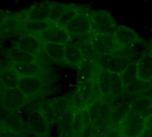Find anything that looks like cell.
Returning <instances> with one entry per match:
<instances>
[{
    "label": "cell",
    "instance_id": "6da1fadb",
    "mask_svg": "<svg viewBox=\"0 0 152 137\" xmlns=\"http://www.w3.org/2000/svg\"><path fill=\"white\" fill-rule=\"evenodd\" d=\"M89 16L91 23V33L115 34L119 25L107 10L89 9Z\"/></svg>",
    "mask_w": 152,
    "mask_h": 137
},
{
    "label": "cell",
    "instance_id": "cb8c5ba5",
    "mask_svg": "<svg viewBox=\"0 0 152 137\" xmlns=\"http://www.w3.org/2000/svg\"><path fill=\"white\" fill-rule=\"evenodd\" d=\"M152 107V96H140L131 105V115L142 116Z\"/></svg>",
    "mask_w": 152,
    "mask_h": 137
},
{
    "label": "cell",
    "instance_id": "7bdbcfd3",
    "mask_svg": "<svg viewBox=\"0 0 152 137\" xmlns=\"http://www.w3.org/2000/svg\"><path fill=\"white\" fill-rule=\"evenodd\" d=\"M2 104V93L0 92V105Z\"/></svg>",
    "mask_w": 152,
    "mask_h": 137
},
{
    "label": "cell",
    "instance_id": "44dd1931",
    "mask_svg": "<svg viewBox=\"0 0 152 137\" xmlns=\"http://www.w3.org/2000/svg\"><path fill=\"white\" fill-rule=\"evenodd\" d=\"M75 107L65 112L56 122L58 134H72L73 133V122L75 116Z\"/></svg>",
    "mask_w": 152,
    "mask_h": 137
},
{
    "label": "cell",
    "instance_id": "8d00e7d4",
    "mask_svg": "<svg viewBox=\"0 0 152 137\" xmlns=\"http://www.w3.org/2000/svg\"><path fill=\"white\" fill-rule=\"evenodd\" d=\"M105 137H125V136L122 129L110 126L105 133Z\"/></svg>",
    "mask_w": 152,
    "mask_h": 137
},
{
    "label": "cell",
    "instance_id": "836d02e7",
    "mask_svg": "<svg viewBox=\"0 0 152 137\" xmlns=\"http://www.w3.org/2000/svg\"><path fill=\"white\" fill-rule=\"evenodd\" d=\"M7 49H5L2 48V46H0V72L4 70L7 67L12 66L13 64L11 60L9 59Z\"/></svg>",
    "mask_w": 152,
    "mask_h": 137
},
{
    "label": "cell",
    "instance_id": "ac0fdd59",
    "mask_svg": "<svg viewBox=\"0 0 152 137\" xmlns=\"http://www.w3.org/2000/svg\"><path fill=\"white\" fill-rule=\"evenodd\" d=\"M85 57L81 48L75 45L68 43L65 45L64 50V63L73 67H80L84 62Z\"/></svg>",
    "mask_w": 152,
    "mask_h": 137
},
{
    "label": "cell",
    "instance_id": "52a82bcc",
    "mask_svg": "<svg viewBox=\"0 0 152 137\" xmlns=\"http://www.w3.org/2000/svg\"><path fill=\"white\" fill-rule=\"evenodd\" d=\"M25 20L19 12H14L13 15L0 26V39L6 40L15 37L16 39L23 35L22 26Z\"/></svg>",
    "mask_w": 152,
    "mask_h": 137
},
{
    "label": "cell",
    "instance_id": "ab89813d",
    "mask_svg": "<svg viewBox=\"0 0 152 137\" xmlns=\"http://www.w3.org/2000/svg\"><path fill=\"white\" fill-rule=\"evenodd\" d=\"M148 128H149L151 131H152V116H149L148 119H147V125H146Z\"/></svg>",
    "mask_w": 152,
    "mask_h": 137
},
{
    "label": "cell",
    "instance_id": "e575fe53",
    "mask_svg": "<svg viewBox=\"0 0 152 137\" xmlns=\"http://www.w3.org/2000/svg\"><path fill=\"white\" fill-rule=\"evenodd\" d=\"M0 137H26V136L16 131L0 125Z\"/></svg>",
    "mask_w": 152,
    "mask_h": 137
},
{
    "label": "cell",
    "instance_id": "d4e9b609",
    "mask_svg": "<svg viewBox=\"0 0 152 137\" xmlns=\"http://www.w3.org/2000/svg\"><path fill=\"white\" fill-rule=\"evenodd\" d=\"M98 84L103 98L108 99L111 91V72L101 68L98 77Z\"/></svg>",
    "mask_w": 152,
    "mask_h": 137
},
{
    "label": "cell",
    "instance_id": "484cf974",
    "mask_svg": "<svg viewBox=\"0 0 152 137\" xmlns=\"http://www.w3.org/2000/svg\"><path fill=\"white\" fill-rule=\"evenodd\" d=\"M49 102L51 103V105L53 107V109L56 113L57 120L65 112H67L69 109H71L72 108L74 107L73 102L65 98H56V99L49 100Z\"/></svg>",
    "mask_w": 152,
    "mask_h": 137
},
{
    "label": "cell",
    "instance_id": "8992f818",
    "mask_svg": "<svg viewBox=\"0 0 152 137\" xmlns=\"http://www.w3.org/2000/svg\"><path fill=\"white\" fill-rule=\"evenodd\" d=\"M29 100L18 88L7 89L2 92V106L10 111L17 112L28 104Z\"/></svg>",
    "mask_w": 152,
    "mask_h": 137
},
{
    "label": "cell",
    "instance_id": "ee69618b",
    "mask_svg": "<svg viewBox=\"0 0 152 137\" xmlns=\"http://www.w3.org/2000/svg\"><path fill=\"white\" fill-rule=\"evenodd\" d=\"M2 41H4V40L0 39V46H2Z\"/></svg>",
    "mask_w": 152,
    "mask_h": 137
},
{
    "label": "cell",
    "instance_id": "2e32d148",
    "mask_svg": "<svg viewBox=\"0 0 152 137\" xmlns=\"http://www.w3.org/2000/svg\"><path fill=\"white\" fill-rule=\"evenodd\" d=\"M136 65L139 80L143 83L152 82V52L140 56Z\"/></svg>",
    "mask_w": 152,
    "mask_h": 137
},
{
    "label": "cell",
    "instance_id": "f35d334b",
    "mask_svg": "<svg viewBox=\"0 0 152 137\" xmlns=\"http://www.w3.org/2000/svg\"><path fill=\"white\" fill-rule=\"evenodd\" d=\"M139 137H152V131L146 126L144 131L141 133V134Z\"/></svg>",
    "mask_w": 152,
    "mask_h": 137
},
{
    "label": "cell",
    "instance_id": "1f68e13d",
    "mask_svg": "<svg viewBox=\"0 0 152 137\" xmlns=\"http://www.w3.org/2000/svg\"><path fill=\"white\" fill-rule=\"evenodd\" d=\"M103 102H104V99H100V100H95L94 102L90 104L88 107H86L92 124L96 121V119L98 117V115H99V111H100V109L102 108Z\"/></svg>",
    "mask_w": 152,
    "mask_h": 137
},
{
    "label": "cell",
    "instance_id": "f1b7e54d",
    "mask_svg": "<svg viewBox=\"0 0 152 137\" xmlns=\"http://www.w3.org/2000/svg\"><path fill=\"white\" fill-rule=\"evenodd\" d=\"M124 86L120 75L111 72V91L108 99L114 100L119 97L124 92Z\"/></svg>",
    "mask_w": 152,
    "mask_h": 137
},
{
    "label": "cell",
    "instance_id": "3957f363",
    "mask_svg": "<svg viewBox=\"0 0 152 137\" xmlns=\"http://www.w3.org/2000/svg\"><path fill=\"white\" fill-rule=\"evenodd\" d=\"M91 41L99 56H111L121 51L115 34L91 33Z\"/></svg>",
    "mask_w": 152,
    "mask_h": 137
},
{
    "label": "cell",
    "instance_id": "60d3db41",
    "mask_svg": "<svg viewBox=\"0 0 152 137\" xmlns=\"http://www.w3.org/2000/svg\"><path fill=\"white\" fill-rule=\"evenodd\" d=\"M107 132V131H106ZM106 132H103V131H97V133L95 134L94 137H105V133Z\"/></svg>",
    "mask_w": 152,
    "mask_h": 137
},
{
    "label": "cell",
    "instance_id": "5b68a950",
    "mask_svg": "<svg viewBox=\"0 0 152 137\" xmlns=\"http://www.w3.org/2000/svg\"><path fill=\"white\" fill-rule=\"evenodd\" d=\"M27 126L36 137H48L50 125L44 119L37 108L27 111Z\"/></svg>",
    "mask_w": 152,
    "mask_h": 137
},
{
    "label": "cell",
    "instance_id": "74e56055",
    "mask_svg": "<svg viewBox=\"0 0 152 137\" xmlns=\"http://www.w3.org/2000/svg\"><path fill=\"white\" fill-rule=\"evenodd\" d=\"M14 12H10L8 10H5L0 8V26H1L12 15Z\"/></svg>",
    "mask_w": 152,
    "mask_h": 137
},
{
    "label": "cell",
    "instance_id": "603a6c76",
    "mask_svg": "<svg viewBox=\"0 0 152 137\" xmlns=\"http://www.w3.org/2000/svg\"><path fill=\"white\" fill-rule=\"evenodd\" d=\"M52 23L48 21H31V20H23L22 26L23 34H30L39 36L42 32H44L48 27Z\"/></svg>",
    "mask_w": 152,
    "mask_h": 137
},
{
    "label": "cell",
    "instance_id": "4fadbf2b",
    "mask_svg": "<svg viewBox=\"0 0 152 137\" xmlns=\"http://www.w3.org/2000/svg\"><path fill=\"white\" fill-rule=\"evenodd\" d=\"M43 85L44 81L41 76H28L20 77L17 88L30 99L40 93Z\"/></svg>",
    "mask_w": 152,
    "mask_h": 137
},
{
    "label": "cell",
    "instance_id": "d6986e66",
    "mask_svg": "<svg viewBox=\"0 0 152 137\" xmlns=\"http://www.w3.org/2000/svg\"><path fill=\"white\" fill-rule=\"evenodd\" d=\"M20 76L15 71L13 66L7 67L0 72V92L5 90L17 88Z\"/></svg>",
    "mask_w": 152,
    "mask_h": 137
},
{
    "label": "cell",
    "instance_id": "7c38bea8",
    "mask_svg": "<svg viewBox=\"0 0 152 137\" xmlns=\"http://www.w3.org/2000/svg\"><path fill=\"white\" fill-rule=\"evenodd\" d=\"M0 125L16 131L23 135L27 132L26 125L20 115L15 111H10L6 108L0 113Z\"/></svg>",
    "mask_w": 152,
    "mask_h": 137
},
{
    "label": "cell",
    "instance_id": "b9f144b4",
    "mask_svg": "<svg viewBox=\"0 0 152 137\" xmlns=\"http://www.w3.org/2000/svg\"><path fill=\"white\" fill-rule=\"evenodd\" d=\"M58 137H73L72 134H58Z\"/></svg>",
    "mask_w": 152,
    "mask_h": 137
},
{
    "label": "cell",
    "instance_id": "83f0119b",
    "mask_svg": "<svg viewBox=\"0 0 152 137\" xmlns=\"http://www.w3.org/2000/svg\"><path fill=\"white\" fill-rule=\"evenodd\" d=\"M120 76L122 78L124 88L134 84L135 82H137L139 80V77H138L136 62L129 64L125 69L120 74Z\"/></svg>",
    "mask_w": 152,
    "mask_h": 137
},
{
    "label": "cell",
    "instance_id": "e0dca14e",
    "mask_svg": "<svg viewBox=\"0 0 152 137\" xmlns=\"http://www.w3.org/2000/svg\"><path fill=\"white\" fill-rule=\"evenodd\" d=\"M12 66L20 77L41 76L44 73V68L39 61L23 64H13Z\"/></svg>",
    "mask_w": 152,
    "mask_h": 137
},
{
    "label": "cell",
    "instance_id": "9a60e30c",
    "mask_svg": "<svg viewBox=\"0 0 152 137\" xmlns=\"http://www.w3.org/2000/svg\"><path fill=\"white\" fill-rule=\"evenodd\" d=\"M112 112L110 116V125L115 128H122L124 123L131 112V104L124 101H112Z\"/></svg>",
    "mask_w": 152,
    "mask_h": 137
},
{
    "label": "cell",
    "instance_id": "d6a6232c",
    "mask_svg": "<svg viewBox=\"0 0 152 137\" xmlns=\"http://www.w3.org/2000/svg\"><path fill=\"white\" fill-rule=\"evenodd\" d=\"M84 128H85V126H84V124L83 121L81 108H76L75 116H74V122H73V133H72V135L75 136V135L79 134Z\"/></svg>",
    "mask_w": 152,
    "mask_h": 137
},
{
    "label": "cell",
    "instance_id": "7a4b0ae2",
    "mask_svg": "<svg viewBox=\"0 0 152 137\" xmlns=\"http://www.w3.org/2000/svg\"><path fill=\"white\" fill-rule=\"evenodd\" d=\"M94 63L102 69L120 75L129 64L134 63V61L132 58L131 49H127L121 50L111 56H99Z\"/></svg>",
    "mask_w": 152,
    "mask_h": 137
},
{
    "label": "cell",
    "instance_id": "d590c367",
    "mask_svg": "<svg viewBox=\"0 0 152 137\" xmlns=\"http://www.w3.org/2000/svg\"><path fill=\"white\" fill-rule=\"evenodd\" d=\"M97 128L93 125V124H91V125L85 127L79 134L75 135L73 137H94L95 134L97 133Z\"/></svg>",
    "mask_w": 152,
    "mask_h": 137
},
{
    "label": "cell",
    "instance_id": "8fae6325",
    "mask_svg": "<svg viewBox=\"0 0 152 137\" xmlns=\"http://www.w3.org/2000/svg\"><path fill=\"white\" fill-rule=\"evenodd\" d=\"M12 46L39 56H40L43 52V42L35 35L23 34L15 39Z\"/></svg>",
    "mask_w": 152,
    "mask_h": 137
},
{
    "label": "cell",
    "instance_id": "4316f807",
    "mask_svg": "<svg viewBox=\"0 0 152 137\" xmlns=\"http://www.w3.org/2000/svg\"><path fill=\"white\" fill-rule=\"evenodd\" d=\"M36 108L39 111L41 116L44 117V119L50 125H52L54 124H56L57 118H56V113H55V111L53 109V107H52L51 103L49 102V100H48V101L43 100V101L39 102Z\"/></svg>",
    "mask_w": 152,
    "mask_h": 137
},
{
    "label": "cell",
    "instance_id": "7402d4cb",
    "mask_svg": "<svg viewBox=\"0 0 152 137\" xmlns=\"http://www.w3.org/2000/svg\"><path fill=\"white\" fill-rule=\"evenodd\" d=\"M65 45L55 43H43V52L48 58L56 63H64Z\"/></svg>",
    "mask_w": 152,
    "mask_h": 137
},
{
    "label": "cell",
    "instance_id": "277c9868",
    "mask_svg": "<svg viewBox=\"0 0 152 137\" xmlns=\"http://www.w3.org/2000/svg\"><path fill=\"white\" fill-rule=\"evenodd\" d=\"M64 29L70 35L91 34V23L89 16V8L81 7L80 11L66 24Z\"/></svg>",
    "mask_w": 152,
    "mask_h": 137
},
{
    "label": "cell",
    "instance_id": "ffe728a7",
    "mask_svg": "<svg viewBox=\"0 0 152 137\" xmlns=\"http://www.w3.org/2000/svg\"><path fill=\"white\" fill-rule=\"evenodd\" d=\"M9 59L11 60L12 64H23V63H31L39 61L40 56L25 52L21 50L20 48L12 46L10 48L7 49Z\"/></svg>",
    "mask_w": 152,
    "mask_h": 137
},
{
    "label": "cell",
    "instance_id": "9c48e42d",
    "mask_svg": "<svg viewBox=\"0 0 152 137\" xmlns=\"http://www.w3.org/2000/svg\"><path fill=\"white\" fill-rule=\"evenodd\" d=\"M115 36L121 47V50L132 49L141 42V38L139 33L126 25H118Z\"/></svg>",
    "mask_w": 152,
    "mask_h": 137
},
{
    "label": "cell",
    "instance_id": "30bf717a",
    "mask_svg": "<svg viewBox=\"0 0 152 137\" xmlns=\"http://www.w3.org/2000/svg\"><path fill=\"white\" fill-rule=\"evenodd\" d=\"M38 37L43 43H55L63 45L68 44L71 38L68 32L57 24H51Z\"/></svg>",
    "mask_w": 152,
    "mask_h": 137
},
{
    "label": "cell",
    "instance_id": "ba28073f",
    "mask_svg": "<svg viewBox=\"0 0 152 137\" xmlns=\"http://www.w3.org/2000/svg\"><path fill=\"white\" fill-rule=\"evenodd\" d=\"M53 4V1H43L35 3L29 7L21 10L20 13L25 20L48 21Z\"/></svg>",
    "mask_w": 152,
    "mask_h": 137
},
{
    "label": "cell",
    "instance_id": "5bb4252c",
    "mask_svg": "<svg viewBox=\"0 0 152 137\" xmlns=\"http://www.w3.org/2000/svg\"><path fill=\"white\" fill-rule=\"evenodd\" d=\"M147 125V120L141 116H133L129 114L122 126L125 137H139Z\"/></svg>",
    "mask_w": 152,
    "mask_h": 137
},
{
    "label": "cell",
    "instance_id": "f546056e",
    "mask_svg": "<svg viewBox=\"0 0 152 137\" xmlns=\"http://www.w3.org/2000/svg\"><path fill=\"white\" fill-rule=\"evenodd\" d=\"M70 4L62 3V2H54L53 7L50 11L48 22L52 24H56L59 19L62 17V15L64 14V12L69 7Z\"/></svg>",
    "mask_w": 152,
    "mask_h": 137
},
{
    "label": "cell",
    "instance_id": "4dcf8cb0",
    "mask_svg": "<svg viewBox=\"0 0 152 137\" xmlns=\"http://www.w3.org/2000/svg\"><path fill=\"white\" fill-rule=\"evenodd\" d=\"M81 9V7L80 6H77V5H74V4H70L69 7L67 8V10L64 12V14L62 15V17L59 19V21L57 22V25L64 28L66 26V24L76 15Z\"/></svg>",
    "mask_w": 152,
    "mask_h": 137
}]
</instances>
